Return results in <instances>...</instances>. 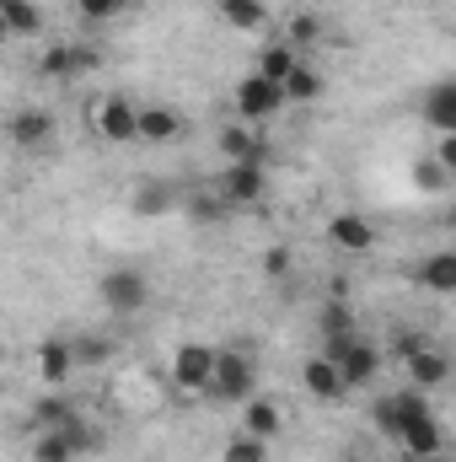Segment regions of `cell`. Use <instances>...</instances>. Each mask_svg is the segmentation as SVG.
<instances>
[{
	"instance_id": "obj_1",
	"label": "cell",
	"mask_w": 456,
	"mask_h": 462,
	"mask_svg": "<svg viewBox=\"0 0 456 462\" xmlns=\"http://www.w3.org/2000/svg\"><path fill=\"white\" fill-rule=\"evenodd\" d=\"M97 296H103V307H108L114 318H140L145 301H150V280H145L140 269H108V274L97 280Z\"/></svg>"
},
{
	"instance_id": "obj_2",
	"label": "cell",
	"mask_w": 456,
	"mask_h": 462,
	"mask_svg": "<svg viewBox=\"0 0 456 462\" xmlns=\"http://www.w3.org/2000/svg\"><path fill=\"white\" fill-rule=\"evenodd\" d=\"M252 387H258L252 360H247L242 349H221V360H215V382H210L205 398H215V403H247Z\"/></svg>"
},
{
	"instance_id": "obj_3",
	"label": "cell",
	"mask_w": 456,
	"mask_h": 462,
	"mask_svg": "<svg viewBox=\"0 0 456 462\" xmlns=\"http://www.w3.org/2000/svg\"><path fill=\"white\" fill-rule=\"evenodd\" d=\"M370 420H376V430H381V436L403 441V430H408L414 420H430V403H424V393H419V387H408V393L381 398V403L370 409Z\"/></svg>"
},
{
	"instance_id": "obj_4",
	"label": "cell",
	"mask_w": 456,
	"mask_h": 462,
	"mask_svg": "<svg viewBox=\"0 0 456 462\" xmlns=\"http://www.w3.org/2000/svg\"><path fill=\"white\" fill-rule=\"evenodd\" d=\"M231 103H236V114L247 118V124H263V118L279 114L290 97H285V87H279V81H269V76H258V70H252V76L231 92Z\"/></svg>"
},
{
	"instance_id": "obj_5",
	"label": "cell",
	"mask_w": 456,
	"mask_h": 462,
	"mask_svg": "<svg viewBox=\"0 0 456 462\" xmlns=\"http://www.w3.org/2000/svg\"><path fill=\"white\" fill-rule=\"evenodd\" d=\"M215 360H221V349H210V345H178L172 349V382L183 393H210Z\"/></svg>"
},
{
	"instance_id": "obj_6",
	"label": "cell",
	"mask_w": 456,
	"mask_h": 462,
	"mask_svg": "<svg viewBox=\"0 0 456 462\" xmlns=\"http://www.w3.org/2000/svg\"><path fill=\"white\" fill-rule=\"evenodd\" d=\"M328 355L339 360V371H343V382H349V387H370V382H376V371H381V349L365 345L360 334H354V339H343V345H328Z\"/></svg>"
},
{
	"instance_id": "obj_7",
	"label": "cell",
	"mask_w": 456,
	"mask_h": 462,
	"mask_svg": "<svg viewBox=\"0 0 456 462\" xmlns=\"http://www.w3.org/2000/svg\"><path fill=\"white\" fill-rule=\"evenodd\" d=\"M263 189H269V172L252 167V162H231L226 172H221V183H215V194H221L226 205H258Z\"/></svg>"
},
{
	"instance_id": "obj_8",
	"label": "cell",
	"mask_w": 456,
	"mask_h": 462,
	"mask_svg": "<svg viewBox=\"0 0 456 462\" xmlns=\"http://www.w3.org/2000/svg\"><path fill=\"white\" fill-rule=\"evenodd\" d=\"M97 134H103L108 145L140 140V108H134L129 97H103V103H97Z\"/></svg>"
},
{
	"instance_id": "obj_9",
	"label": "cell",
	"mask_w": 456,
	"mask_h": 462,
	"mask_svg": "<svg viewBox=\"0 0 456 462\" xmlns=\"http://www.w3.org/2000/svg\"><path fill=\"white\" fill-rule=\"evenodd\" d=\"M92 65H97V54H92V49H76V43H49L43 60H38V70H43L49 81H70V76H81V70H92Z\"/></svg>"
},
{
	"instance_id": "obj_10",
	"label": "cell",
	"mask_w": 456,
	"mask_h": 462,
	"mask_svg": "<svg viewBox=\"0 0 456 462\" xmlns=\"http://www.w3.org/2000/svg\"><path fill=\"white\" fill-rule=\"evenodd\" d=\"M11 145L22 151H49L54 145V114L49 108H22L11 118Z\"/></svg>"
},
{
	"instance_id": "obj_11",
	"label": "cell",
	"mask_w": 456,
	"mask_h": 462,
	"mask_svg": "<svg viewBox=\"0 0 456 462\" xmlns=\"http://www.w3.org/2000/svg\"><path fill=\"white\" fill-rule=\"evenodd\" d=\"M301 382H306V393H312V398H323V403H333V398L349 393V382H343V371H339V360H333V355L306 360V365H301Z\"/></svg>"
},
{
	"instance_id": "obj_12",
	"label": "cell",
	"mask_w": 456,
	"mask_h": 462,
	"mask_svg": "<svg viewBox=\"0 0 456 462\" xmlns=\"http://www.w3.org/2000/svg\"><path fill=\"white\" fill-rule=\"evenodd\" d=\"M424 124L441 134H456V81H435L424 92Z\"/></svg>"
},
{
	"instance_id": "obj_13",
	"label": "cell",
	"mask_w": 456,
	"mask_h": 462,
	"mask_svg": "<svg viewBox=\"0 0 456 462\" xmlns=\"http://www.w3.org/2000/svg\"><path fill=\"white\" fill-rule=\"evenodd\" d=\"M403 452L414 462H435L446 452V436H441V425L435 420H414L408 430H403Z\"/></svg>"
},
{
	"instance_id": "obj_14",
	"label": "cell",
	"mask_w": 456,
	"mask_h": 462,
	"mask_svg": "<svg viewBox=\"0 0 456 462\" xmlns=\"http://www.w3.org/2000/svg\"><path fill=\"white\" fill-rule=\"evenodd\" d=\"M301 65H306V54H296L290 43H263V49H258V76H269V81H279V87H285Z\"/></svg>"
},
{
	"instance_id": "obj_15",
	"label": "cell",
	"mask_w": 456,
	"mask_h": 462,
	"mask_svg": "<svg viewBox=\"0 0 456 462\" xmlns=\"http://www.w3.org/2000/svg\"><path fill=\"white\" fill-rule=\"evenodd\" d=\"M279 425H285V414H279V403H274V398H247V409H242V430H247V436L274 441V436H279Z\"/></svg>"
},
{
	"instance_id": "obj_16",
	"label": "cell",
	"mask_w": 456,
	"mask_h": 462,
	"mask_svg": "<svg viewBox=\"0 0 456 462\" xmlns=\"http://www.w3.org/2000/svg\"><path fill=\"white\" fill-rule=\"evenodd\" d=\"M408 376H414V387H419V393H424V387H441V382L451 376V360H446L441 349L419 345L414 355H408Z\"/></svg>"
},
{
	"instance_id": "obj_17",
	"label": "cell",
	"mask_w": 456,
	"mask_h": 462,
	"mask_svg": "<svg viewBox=\"0 0 456 462\" xmlns=\"http://www.w3.org/2000/svg\"><path fill=\"white\" fill-rule=\"evenodd\" d=\"M178 134H183V118L172 114V108H161V103L140 108V140H145V145H167V140H178Z\"/></svg>"
},
{
	"instance_id": "obj_18",
	"label": "cell",
	"mask_w": 456,
	"mask_h": 462,
	"mask_svg": "<svg viewBox=\"0 0 456 462\" xmlns=\"http://www.w3.org/2000/svg\"><path fill=\"white\" fill-rule=\"evenodd\" d=\"M414 280H419L424 291H435V296H451L456 291V253H430V258L414 269Z\"/></svg>"
},
{
	"instance_id": "obj_19",
	"label": "cell",
	"mask_w": 456,
	"mask_h": 462,
	"mask_svg": "<svg viewBox=\"0 0 456 462\" xmlns=\"http://www.w3.org/2000/svg\"><path fill=\"white\" fill-rule=\"evenodd\" d=\"M328 236H333V247H343V253H370V242H376V231H370L365 216H333L328 221Z\"/></svg>"
},
{
	"instance_id": "obj_20",
	"label": "cell",
	"mask_w": 456,
	"mask_h": 462,
	"mask_svg": "<svg viewBox=\"0 0 456 462\" xmlns=\"http://www.w3.org/2000/svg\"><path fill=\"white\" fill-rule=\"evenodd\" d=\"M215 16L226 27H236V32H258L269 22V5L263 0H215Z\"/></svg>"
},
{
	"instance_id": "obj_21",
	"label": "cell",
	"mask_w": 456,
	"mask_h": 462,
	"mask_svg": "<svg viewBox=\"0 0 456 462\" xmlns=\"http://www.w3.org/2000/svg\"><path fill=\"white\" fill-rule=\"evenodd\" d=\"M70 365H76V345H65V339H43L38 345V371H43L49 387H59L70 376Z\"/></svg>"
},
{
	"instance_id": "obj_22",
	"label": "cell",
	"mask_w": 456,
	"mask_h": 462,
	"mask_svg": "<svg viewBox=\"0 0 456 462\" xmlns=\"http://www.w3.org/2000/svg\"><path fill=\"white\" fill-rule=\"evenodd\" d=\"M221 151H226L231 162H252V167H263V140H258L252 129H242V124H231L226 134H221Z\"/></svg>"
},
{
	"instance_id": "obj_23",
	"label": "cell",
	"mask_w": 456,
	"mask_h": 462,
	"mask_svg": "<svg viewBox=\"0 0 456 462\" xmlns=\"http://www.w3.org/2000/svg\"><path fill=\"white\" fill-rule=\"evenodd\" d=\"M70 420H76V403L59 398V393H49V398L32 403V425H38V430H65Z\"/></svg>"
},
{
	"instance_id": "obj_24",
	"label": "cell",
	"mask_w": 456,
	"mask_h": 462,
	"mask_svg": "<svg viewBox=\"0 0 456 462\" xmlns=\"http://www.w3.org/2000/svg\"><path fill=\"white\" fill-rule=\"evenodd\" d=\"M0 22H5V32H16V38H32V32L43 27V16H38L32 0H0Z\"/></svg>"
},
{
	"instance_id": "obj_25",
	"label": "cell",
	"mask_w": 456,
	"mask_h": 462,
	"mask_svg": "<svg viewBox=\"0 0 456 462\" xmlns=\"http://www.w3.org/2000/svg\"><path fill=\"white\" fill-rule=\"evenodd\" d=\"M285 43H290L296 54H306V49H317V43H323V22H317L312 11H301V16H290V27H285Z\"/></svg>"
},
{
	"instance_id": "obj_26",
	"label": "cell",
	"mask_w": 456,
	"mask_h": 462,
	"mask_svg": "<svg viewBox=\"0 0 456 462\" xmlns=\"http://www.w3.org/2000/svg\"><path fill=\"white\" fill-rule=\"evenodd\" d=\"M323 339H328V345H343V339H354V318H349V301H328V307H323Z\"/></svg>"
},
{
	"instance_id": "obj_27",
	"label": "cell",
	"mask_w": 456,
	"mask_h": 462,
	"mask_svg": "<svg viewBox=\"0 0 456 462\" xmlns=\"http://www.w3.org/2000/svg\"><path fill=\"white\" fill-rule=\"evenodd\" d=\"M32 462H76V447L65 441V430H38V441H32Z\"/></svg>"
},
{
	"instance_id": "obj_28",
	"label": "cell",
	"mask_w": 456,
	"mask_h": 462,
	"mask_svg": "<svg viewBox=\"0 0 456 462\" xmlns=\"http://www.w3.org/2000/svg\"><path fill=\"white\" fill-rule=\"evenodd\" d=\"M285 97H290V103H317V97H323V76H317L312 65H301V70L285 81Z\"/></svg>"
},
{
	"instance_id": "obj_29",
	"label": "cell",
	"mask_w": 456,
	"mask_h": 462,
	"mask_svg": "<svg viewBox=\"0 0 456 462\" xmlns=\"http://www.w3.org/2000/svg\"><path fill=\"white\" fill-rule=\"evenodd\" d=\"M167 210H172V189H167V183H140L134 216H167Z\"/></svg>"
},
{
	"instance_id": "obj_30",
	"label": "cell",
	"mask_w": 456,
	"mask_h": 462,
	"mask_svg": "<svg viewBox=\"0 0 456 462\" xmlns=\"http://www.w3.org/2000/svg\"><path fill=\"white\" fill-rule=\"evenodd\" d=\"M221 462H269V441H258V436H231L226 452H221Z\"/></svg>"
},
{
	"instance_id": "obj_31",
	"label": "cell",
	"mask_w": 456,
	"mask_h": 462,
	"mask_svg": "<svg viewBox=\"0 0 456 462\" xmlns=\"http://www.w3.org/2000/svg\"><path fill=\"white\" fill-rule=\"evenodd\" d=\"M76 360H87V365L114 360V339H108V334H81V339H76Z\"/></svg>"
},
{
	"instance_id": "obj_32",
	"label": "cell",
	"mask_w": 456,
	"mask_h": 462,
	"mask_svg": "<svg viewBox=\"0 0 456 462\" xmlns=\"http://www.w3.org/2000/svg\"><path fill=\"white\" fill-rule=\"evenodd\" d=\"M65 441L76 447V457H87V452H97V441H103V436H97V425H87V420L76 414V420L65 425Z\"/></svg>"
},
{
	"instance_id": "obj_33",
	"label": "cell",
	"mask_w": 456,
	"mask_h": 462,
	"mask_svg": "<svg viewBox=\"0 0 456 462\" xmlns=\"http://www.w3.org/2000/svg\"><path fill=\"white\" fill-rule=\"evenodd\" d=\"M123 5H129V0H76V11H81L87 22H114Z\"/></svg>"
},
{
	"instance_id": "obj_34",
	"label": "cell",
	"mask_w": 456,
	"mask_h": 462,
	"mask_svg": "<svg viewBox=\"0 0 456 462\" xmlns=\"http://www.w3.org/2000/svg\"><path fill=\"white\" fill-rule=\"evenodd\" d=\"M446 178H451V172H446L441 162H419V167H414V183H419V189H430V194H441V189H446Z\"/></svg>"
},
{
	"instance_id": "obj_35",
	"label": "cell",
	"mask_w": 456,
	"mask_h": 462,
	"mask_svg": "<svg viewBox=\"0 0 456 462\" xmlns=\"http://www.w3.org/2000/svg\"><path fill=\"white\" fill-rule=\"evenodd\" d=\"M188 210H194V221H215V216L226 210V199H221V194H194Z\"/></svg>"
},
{
	"instance_id": "obj_36",
	"label": "cell",
	"mask_w": 456,
	"mask_h": 462,
	"mask_svg": "<svg viewBox=\"0 0 456 462\" xmlns=\"http://www.w3.org/2000/svg\"><path fill=\"white\" fill-rule=\"evenodd\" d=\"M258 269H263V274H269V280H285V274H290V253H285V247H269V253H263V263H258Z\"/></svg>"
},
{
	"instance_id": "obj_37",
	"label": "cell",
	"mask_w": 456,
	"mask_h": 462,
	"mask_svg": "<svg viewBox=\"0 0 456 462\" xmlns=\"http://www.w3.org/2000/svg\"><path fill=\"white\" fill-rule=\"evenodd\" d=\"M435 162H441V167L456 178V134H441V145H435Z\"/></svg>"
},
{
	"instance_id": "obj_38",
	"label": "cell",
	"mask_w": 456,
	"mask_h": 462,
	"mask_svg": "<svg viewBox=\"0 0 456 462\" xmlns=\"http://www.w3.org/2000/svg\"><path fill=\"white\" fill-rule=\"evenodd\" d=\"M328 301H349V280H343V274L328 285Z\"/></svg>"
},
{
	"instance_id": "obj_39",
	"label": "cell",
	"mask_w": 456,
	"mask_h": 462,
	"mask_svg": "<svg viewBox=\"0 0 456 462\" xmlns=\"http://www.w3.org/2000/svg\"><path fill=\"white\" fill-rule=\"evenodd\" d=\"M343 462H365V457H343Z\"/></svg>"
}]
</instances>
